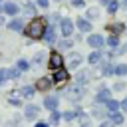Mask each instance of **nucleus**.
I'll return each mask as SVG.
<instances>
[{
    "instance_id": "f257e3e1",
    "label": "nucleus",
    "mask_w": 127,
    "mask_h": 127,
    "mask_svg": "<svg viewBox=\"0 0 127 127\" xmlns=\"http://www.w3.org/2000/svg\"><path fill=\"white\" fill-rule=\"evenodd\" d=\"M44 30H46V22L42 20V18H34L28 26H26V34L30 36V38H42L44 36Z\"/></svg>"
},
{
    "instance_id": "f03ea898",
    "label": "nucleus",
    "mask_w": 127,
    "mask_h": 127,
    "mask_svg": "<svg viewBox=\"0 0 127 127\" xmlns=\"http://www.w3.org/2000/svg\"><path fill=\"white\" fill-rule=\"evenodd\" d=\"M48 64H50V67H52V69H60V67H62L64 60H62V56H60V52H58V50L50 54V62H48Z\"/></svg>"
},
{
    "instance_id": "7ed1b4c3",
    "label": "nucleus",
    "mask_w": 127,
    "mask_h": 127,
    "mask_svg": "<svg viewBox=\"0 0 127 127\" xmlns=\"http://www.w3.org/2000/svg\"><path fill=\"white\" fill-rule=\"evenodd\" d=\"M69 77V73H67V69H64V67H60V69H56V73L52 75V83H64L65 79Z\"/></svg>"
},
{
    "instance_id": "20e7f679",
    "label": "nucleus",
    "mask_w": 127,
    "mask_h": 127,
    "mask_svg": "<svg viewBox=\"0 0 127 127\" xmlns=\"http://www.w3.org/2000/svg\"><path fill=\"white\" fill-rule=\"evenodd\" d=\"M60 30H62L64 36H71V32H73V22H71L69 18H64V20L60 22Z\"/></svg>"
},
{
    "instance_id": "39448f33",
    "label": "nucleus",
    "mask_w": 127,
    "mask_h": 127,
    "mask_svg": "<svg viewBox=\"0 0 127 127\" xmlns=\"http://www.w3.org/2000/svg\"><path fill=\"white\" fill-rule=\"evenodd\" d=\"M67 97H69V99H75V101H77V99H81V97H83V87L75 83L73 87H69V89H67Z\"/></svg>"
},
{
    "instance_id": "423d86ee",
    "label": "nucleus",
    "mask_w": 127,
    "mask_h": 127,
    "mask_svg": "<svg viewBox=\"0 0 127 127\" xmlns=\"http://www.w3.org/2000/svg\"><path fill=\"white\" fill-rule=\"evenodd\" d=\"M111 99V91L107 89V87H101L99 91H97V95H95V101L97 103H107Z\"/></svg>"
},
{
    "instance_id": "0eeeda50",
    "label": "nucleus",
    "mask_w": 127,
    "mask_h": 127,
    "mask_svg": "<svg viewBox=\"0 0 127 127\" xmlns=\"http://www.w3.org/2000/svg\"><path fill=\"white\" fill-rule=\"evenodd\" d=\"M38 113H40V107H38V105H26V109H24V117L30 119V121L36 119Z\"/></svg>"
},
{
    "instance_id": "6e6552de",
    "label": "nucleus",
    "mask_w": 127,
    "mask_h": 127,
    "mask_svg": "<svg viewBox=\"0 0 127 127\" xmlns=\"http://www.w3.org/2000/svg\"><path fill=\"white\" fill-rule=\"evenodd\" d=\"M87 44H89L91 48H101V46H103V36H99V34H91V36L87 38Z\"/></svg>"
},
{
    "instance_id": "1a4fd4ad",
    "label": "nucleus",
    "mask_w": 127,
    "mask_h": 127,
    "mask_svg": "<svg viewBox=\"0 0 127 127\" xmlns=\"http://www.w3.org/2000/svg\"><path fill=\"white\" fill-rule=\"evenodd\" d=\"M44 107L50 109V111H56V109H58V97H56V95H48V97L44 99Z\"/></svg>"
},
{
    "instance_id": "9d476101",
    "label": "nucleus",
    "mask_w": 127,
    "mask_h": 127,
    "mask_svg": "<svg viewBox=\"0 0 127 127\" xmlns=\"http://www.w3.org/2000/svg\"><path fill=\"white\" fill-rule=\"evenodd\" d=\"M50 87H52V79L50 77H40L38 83H36V89H40V91H48Z\"/></svg>"
},
{
    "instance_id": "9b49d317",
    "label": "nucleus",
    "mask_w": 127,
    "mask_h": 127,
    "mask_svg": "<svg viewBox=\"0 0 127 127\" xmlns=\"http://www.w3.org/2000/svg\"><path fill=\"white\" fill-rule=\"evenodd\" d=\"M89 77H91V73H89V71H79V73L75 75V81H77V85H81V87H83V85L89 81Z\"/></svg>"
},
{
    "instance_id": "f8f14e48",
    "label": "nucleus",
    "mask_w": 127,
    "mask_h": 127,
    "mask_svg": "<svg viewBox=\"0 0 127 127\" xmlns=\"http://www.w3.org/2000/svg\"><path fill=\"white\" fill-rule=\"evenodd\" d=\"M75 26L81 30V32H89L91 30V24L85 20V18H77V22H75Z\"/></svg>"
},
{
    "instance_id": "ddd939ff",
    "label": "nucleus",
    "mask_w": 127,
    "mask_h": 127,
    "mask_svg": "<svg viewBox=\"0 0 127 127\" xmlns=\"http://www.w3.org/2000/svg\"><path fill=\"white\" fill-rule=\"evenodd\" d=\"M107 30H111V32H113V36H117V34H121V32L125 30V24L115 22V24H109V26H107Z\"/></svg>"
},
{
    "instance_id": "4468645a",
    "label": "nucleus",
    "mask_w": 127,
    "mask_h": 127,
    "mask_svg": "<svg viewBox=\"0 0 127 127\" xmlns=\"http://www.w3.org/2000/svg\"><path fill=\"white\" fill-rule=\"evenodd\" d=\"M67 64H69L71 67H77V65L81 64V54H77V52H75V54H71V56L67 58Z\"/></svg>"
},
{
    "instance_id": "2eb2a0df",
    "label": "nucleus",
    "mask_w": 127,
    "mask_h": 127,
    "mask_svg": "<svg viewBox=\"0 0 127 127\" xmlns=\"http://www.w3.org/2000/svg\"><path fill=\"white\" fill-rule=\"evenodd\" d=\"M44 40H48V42H54L56 40V32H54V28L52 26H46V30H44V36H42Z\"/></svg>"
},
{
    "instance_id": "dca6fc26",
    "label": "nucleus",
    "mask_w": 127,
    "mask_h": 127,
    "mask_svg": "<svg viewBox=\"0 0 127 127\" xmlns=\"http://www.w3.org/2000/svg\"><path fill=\"white\" fill-rule=\"evenodd\" d=\"M105 109H107L109 113H115V111H119V101H117V99H109V101L105 103Z\"/></svg>"
},
{
    "instance_id": "f3484780",
    "label": "nucleus",
    "mask_w": 127,
    "mask_h": 127,
    "mask_svg": "<svg viewBox=\"0 0 127 127\" xmlns=\"http://www.w3.org/2000/svg\"><path fill=\"white\" fill-rule=\"evenodd\" d=\"M113 125H123V121H125V117H123V113H119V111H115V113H111V119H109Z\"/></svg>"
},
{
    "instance_id": "a211bd4d",
    "label": "nucleus",
    "mask_w": 127,
    "mask_h": 127,
    "mask_svg": "<svg viewBox=\"0 0 127 127\" xmlns=\"http://www.w3.org/2000/svg\"><path fill=\"white\" fill-rule=\"evenodd\" d=\"M18 95H22V97H32V95H34V87H32V85H24L22 89H18Z\"/></svg>"
},
{
    "instance_id": "6ab92c4d",
    "label": "nucleus",
    "mask_w": 127,
    "mask_h": 127,
    "mask_svg": "<svg viewBox=\"0 0 127 127\" xmlns=\"http://www.w3.org/2000/svg\"><path fill=\"white\" fill-rule=\"evenodd\" d=\"M4 14H18V6L14 2H6L4 4Z\"/></svg>"
},
{
    "instance_id": "aec40b11",
    "label": "nucleus",
    "mask_w": 127,
    "mask_h": 127,
    "mask_svg": "<svg viewBox=\"0 0 127 127\" xmlns=\"http://www.w3.org/2000/svg\"><path fill=\"white\" fill-rule=\"evenodd\" d=\"M60 119H62V113L60 111H52L50 113V125H58Z\"/></svg>"
},
{
    "instance_id": "412c9836",
    "label": "nucleus",
    "mask_w": 127,
    "mask_h": 127,
    "mask_svg": "<svg viewBox=\"0 0 127 127\" xmlns=\"http://www.w3.org/2000/svg\"><path fill=\"white\" fill-rule=\"evenodd\" d=\"M113 73H115V75H125V73H127V64L115 65V67H113Z\"/></svg>"
},
{
    "instance_id": "4be33fe9",
    "label": "nucleus",
    "mask_w": 127,
    "mask_h": 127,
    "mask_svg": "<svg viewBox=\"0 0 127 127\" xmlns=\"http://www.w3.org/2000/svg\"><path fill=\"white\" fill-rule=\"evenodd\" d=\"M22 26H24V24H22V20H12V22L8 24V28H10V30H14V32H20V30H22Z\"/></svg>"
},
{
    "instance_id": "5701e85b",
    "label": "nucleus",
    "mask_w": 127,
    "mask_h": 127,
    "mask_svg": "<svg viewBox=\"0 0 127 127\" xmlns=\"http://www.w3.org/2000/svg\"><path fill=\"white\" fill-rule=\"evenodd\" d=\"M101 73H103V75H111V73H113V65H111L109 62H105V64L101 65Z\"/></svg>"
},
{
    "instance_id": "b1692460",
    "label": "nucleus",
    "mask_w": 127,
    "mask_h": 127,
    "mask_svg": "<svg viewBox=\"0 0 127 127\" xmlns=\"http://www.w3.org/2000/svg\"><path fill=\"white\" fill-rule=\"evenodd\" d=\"M10 103L16 105V107L22 105V101H20V97H18V91H12V93H10Z\"/></svg>"
},
{
    "instance_id": "393cba45",
    "label": "nucleus",
    "mask_w": 127,
    "mask_h": 127,
    "mask_svg": "<svg viewBox=\"0 0 127 127\" xmlns=\"http://www.w3.org/2000/svg\"><path fill=\"white\" fill-rule=\"evenodd\" d=\"M99 60H101V54H99V52H93V54H89V58H87L89 64H97Z\"/></svg>"
},
{
    "instance_id": "a878e982",
    "label": "nucleus",
    "mask_w": 127,
    "mask_h": 127,
    "mask_svg": "<svg viewBox=\"0 0 127 127\" xmlns=\"http://www.w3.org/2000/svg\"><path fill=\"white\" fill-rule=\"evenodd\" d=\"M117 8H119V2H113V0H111V2L107 4V10H109V14H115V12H117Z\"/></svg>"
},
{
    "instance_id": "bb28decb",
    "label": "nucleus",
    "mask_w": 127,
    "mask_h": 127,
    "mask_svg": "<svg viewBox=\"0 0 127 127\" xmlns=\"http://www.w3.org/2000/svg\"><path fill=\"white\" fill-rule=\"evenodd\" d=\"M107 46H109V48H117V46H119V42H117V36H111V38H107Z\"/></svg>"
},
{
    "instance_id": "cd10ccee",
    "label": "nucleus",
    "mask_w": 127,
    "mask_h": 127,
    "mask_svg": "<svg viewBox=\"0 0 127 127\" xmlns=\"http://www.w3.org/2000/svg\"><path fill=\"white\" fill-rule=\"evenodd\" d=\"M69 46H71L69 40H62V42H58V50H67Z\"/></svg>"
},
{
    "instance_id": "c85d7f7f",
    "label": "nucleus",
    "mask_w": 127,
    "mask_h": 127,
    "mask_svg": "<svg viewBox=\"0 0 127 127\" xmlns=\"http://www.w3.org/2000/svg\"><path fill=\"white\" fill-rule=\"evenodd\" d=\"M18 75H20V69H18V67H12V69H8V77H10V79H16Z\"/></svg>"
},
{
    "instance_id": "c756f323",
    "label": "nucleus",
    "mask_w": 127,
    "mask_h": 127,
    "mask_svg": "<svg viewBox=\"0 0 127 127\" xmlns=\"http://www.w3.org/2000/svg\"><path fill=\"white\" fill-rule=\"evenodd\" d=\"M87 16H89L91 20H95V18L99 16V10H97V8H89V10H87Z\"/></svg>"
},
{
    "instance_id": "7c9ffc66",
    "label": "nucleus",
    "mask_w": 127,
    "mask_h": 127,
    "mask_svg": "<svg viewBox=\"0 0 127 127\" xmlns=\"http://www.w3.org/2000/svg\"><path fill=\"white\" fill-rule=\"evenodd\" d=\"M28 67H30V64H28L26 60H18V69H20V71H24V69H28Z\"/></svg>"
},
{
    "instance_id": "2f4dec72",
    "label": "nucleus",
    "mask_w": 127,
    "mask_h": 127,
    "mask_svg": "<svg viewBox=\"0 0 127 127\" xmlns=\"http://www.w3.org/2000/svg\"><path fill=\"white\" fill-rule=\"evenodd\" d=\"M6 79H8V69H6V67H2V69H0V85H2Z\"/></svg>"
},
{
    "instance_id": "473e14b6",
    "label": "nucleus",
    "mask_w": 127,
    "mask_h": 127,
    "mask_svg": "<svg viewBox=\"0 0 127 127\" xmlns=\"http://www.w3.org/2000/svg\"><path fill=\"white\" fill-rule=\"evenodd\" d=\"M24 10H26L28 14H36V8H34V4H30V2H26V6H24Z\"/></svg>"
},
{
    "instance_id": "72a5a7b5",
    "label": "nucleus",
    "mask_w": 127,
    "mask_h": 127,
    "mask_svg": "<svg viewBox=\"0 0 127 127\" xmlns=\"http://www.w3.org/2000/svg\"><path fill=\"white\" fill-rule=\"evenodd\" d=\"M34 62H36V64H42V62H44V54H42V52H38V54L34 56Z\"/></svg>"
},
{
    "instance_id": "f704fd0d",
    "label": "nucleus",
    "mask_w": 127,
    "mask_h": 127,
    "mask_svg": "<svg viewBox=\"0 0 127 127\" xmlns=\"http://www.w3.org/2000/svg\"><path fill=\"white\" fill-rule=\"evenodd\" d=\"M99 127H115V125H113V123H111L109 119H103V121L99 123Z\"/></svg>"
},
{
    "instance_id": "c9c22d12",
    "label": "nucleus",
    "mask_w": 127,
    "mask_h": 127,
    "mask_svg": "<svg viewBox=\"0 0 127 127\" xmlns=\"http://www.w3.org/2000/svg\"><path fill=\"white\" fill-rule=\"evenodd\" d=\"M119 109H121V111H127V97H125L123 101H119Z\"/></svg>"
},
{
    "instance_id": "e433bc0d",
    "label": "nucleus",
    "mask_w": 127,
    "mask_h": 127,
    "mask_svg": "<svg viewBox=\"0 0 127 127\" xmlns=\"http://www.w3.org/2000/svg\"><path fill=\"white\" fill-rule=\"evenodd\" d=\"M71 6H75V8H81V6H83V0H71Z\"/></svg>"
},
{
    "instance_id": "4c0bfd02",
    "label": "nucleus",
    "mask_w": 127,
    "mask_h": 127,
    "mask_svg": "<svg viewBox=\"0 0 127 127\" xmlns=\"http://www.w3.org/2000/svg\"><path fill=\"white\" fill-rule=\"evenodd\" d=\"M36 2H38V6H40V8H48V4H50L48 0H36Z\"/></svg>"
},
{
    "instance_id": "58836bf2",
    "label": "nucleus",
    "mask_w": 127,
    "mask_h": 127,
    "mask_svg": "<svg viewBox=\"0 0 127 127\" xmlns=\"http://www.w3.org/2000/svg\"><path fill=\"white\" fill-rule=\"evenodd\" d=\"M123 87H125V83H121V81H117V83H115V87H113V89H115V91H121V89H123Z\"/></svg>"
},
{
    "instance_id": "ea45409f",
    "label": "nucleus",
    "mask_w": 127,
    "mask_h": 127,
    "mask_svg": "<svg viewBox=\"0 0 127 127\" xmlns=\"http://www.w3.org/2000/svg\"><path fill=\"white\" fill-rule=\"evenodd\" d=\"M34 127H50V123H44V121H38Z\"/></svg>"
},
{
    "instance_id": "a19ab883",
    "label": "nucleus",
    "mask_w": 127,
    "mask_h": 127,
    "mask_svg": "<svg viewBox=\"0 0 127 127\" xmlns=\"http://www.w3.org/2000/svg\"><path fill=\"white\" fill-rule=\"evenodd\" d=\"M119 52H121V54H125V52H127V44H125V46H123V48H121Z\"/></svg>"
},
{
    "instance_id": "79ce46f5",
    "label": "nucleus",
    "mask_w": 127,
    "mask_h": 127,
    "mask_svg": "<svg viewBox=\"0 0 127 127\" xmlns=\"http://www.w3.org/2000/svg\"><path fill=\"white\" fill-rule=\"evenodd\" d=\"M79 127H91V125H89V123H87V121H83V123H81V125H79Z\"/></svg>"
},
{
    "instance_id": "37998d69",
    "label": "nucleus",
    "mask_w": 127,
    "mask_h": 127,
    "mask_svg": "<svg viewBox=\"0 0 127 127\" xmlns=\"http://www.w3.org/2000/svg\"><path fill=\"white\" fill-rule=\"evenodd\" d=\"M99 2H101V4H109L111 0H99Z\"/></svg>"
},
{
    "instance_id": "c03bdc74",
    "label": "nucleus",
    "mask_w": 127,
    "mask_h": 127,
    "mask_svg": "<svg viewBox=\"0 0 127 127\" xmlns=\"http://www.w3.org/2000/svg\"><path fill=\"white\" fill-rule=\"evenodd\" d=\"M2 22H4V20H2V16H0V24H2Z\"/></svg>"
},
{
    "instance_id": "a18cd8bd",
    "label": "nucleus",
    "mask_w": 127,
    "mask_h": 127,
    "mask_svg": "<svg viewBox=\"0 0 127 127\" xmlns=\"http://www.w3.org/2000/svg\"><path fill=\"white\" fill-rule=\"evenodd\" d=\"M125 2H127V0H125Z\"/></svg>"
}]
</instances>
